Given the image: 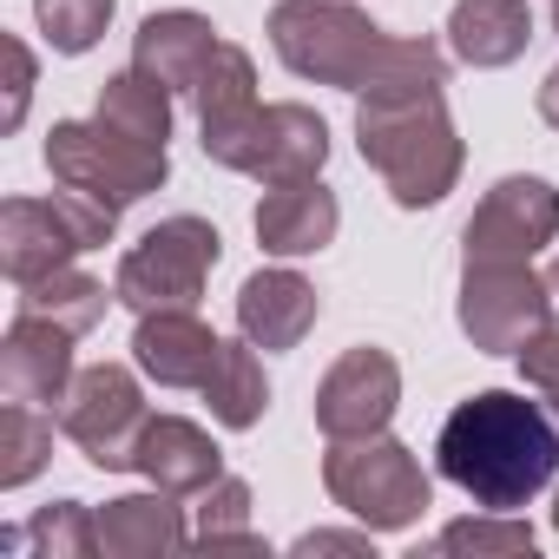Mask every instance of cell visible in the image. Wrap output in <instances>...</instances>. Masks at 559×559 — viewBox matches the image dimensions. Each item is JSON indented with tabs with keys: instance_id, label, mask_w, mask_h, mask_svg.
Masks as SVG:
<instances>
[{
	"instance_id": "31",
	"label": "cell",
	"mask_w": 559,
	"mask_h": 559,
	"mask_svg": "<svg viewBox=\"0 0 559 559\" xmlns=\"http://www.w3.org/2000/svg\"><path fill=\"white\" fill-rule=\"evenodd\" d=\"M0 53H8V119H0V126H21L27 119V99H34V53H27V40L21 34H8V40H0Z\"/></svg>"
},
{
	"instance_id": "3",
	"label": "cell",
	"mask_w": 559,
	"mask_h": 559,
	"mask_svg": "<svg viewBox=\"0 0 559 559\" xmlns=\"http://www.w3.org/2000/svg\"><path fill=\"white\" fill-rule=\"evenodd\" d=\"M270 47L297 80L362 93L389 34L362 8H349V0H276L270 8Z\"/></svg>"
},
{
	"instance_id": "9",
	"label": "cell",
	"mask_w": 559,
	"mask_h": 559,
	"mask_svg": "<svg viewBox=\"0 0 559 559\" xmlns=\"http://www.w3.org/2000/svg\"><path fill=\"white\" fill-rule=\"evenodd\" d=\"M552 323V284L533 263H467L461 270V330L480 356H520L526 336Z\"/></svg>"
},
{
	"instance_id": "37",
	"label": "cell",
	"mask_w": 559,
	"mask_h": 559,
	"mask_svg": "<svg viewBox=\"0 0 559 559\" xmlns=\"http://www.w3.org/2000/svg\"><path fill=\"white\" fill-rule=\"evenodd\" d=\"M546 408H552V415H559V395H552V402H546Z\"/></svg>"
},
{
	"instance_id": "18",
	"label": "cell",
	"mask_w": 559,
	"mask_h": 559,
	"mask_svg": "<svg viewBox=\"0 0 559 559\" xmlns=\"http://www.w3.org/2000/svg\"><path fill=\"white\" fill-rule=\"evenodd\" d=\"M139 474L165 493H204L224 474V448L185 415H152L139 435Z\"/></svg>"
},
{
	"instance_id": "11",
	"label": "cell",
	"mask_w": 559,
	"mask_h": 559,
	"mask_svg": "<svg viewBox=\"0 0 559 559\" xmlns=\"http://www.w3.org/2000/svg\"><path fill=\"white\" fill-rule=\"evenodd\" d=\"M552 237H559V185L500 178L474 204V217L461 230V250H467V263H533Z\"/></svg>"
},
{
	"instance_id": "7",
	"label": "cell",
	"mask_w": 559,
	"mask_h": 559,
	"mask_svg": "<svg viewBox=\"0 0 559 559\" xmlns=\"http://www.w3.org/2000/svg\"><path fill=\"white\" fill-rule=\"evenodd\" d=\"M119 211L93 204L86 191H53V198H8L0 204V270L27 284V276H47L60 263H73L80 250L112 243Z\"/></svg>"
},
{
	"instance_id": "21",
	"label": "cell",
	"mask_w": 559,
	"mask_h": 559,
	"mask_svg": "<svg viewBox=\"0 0 559 559\" xmlns=\"http://www.w3.org/2000/svg\"><path fill=\"white\" fill-rule=\"evenodd\" d=\"M119 290H106L99 276H80V270H47V276H27V284H14V310L21 317H47V323H60V330H73V336H86V330H99V317H106V304H112Z\"/></svg>"
},
{
	"instance_id": "34",
	"label": "cell",
	"mask_w": 559,
	"mask_h": 559,
	"mask_svg": "<svg viewBox=\"0 0 559 559\" xmlns=\"http://www.w3.org/2000/svg\"><path fill=\"white\" fill-rule=\"evenodd\" d=\"M546 284H552V304H559V257H552V270H546Z\"/></svg>"
},
{
	"instance_id": "20",
	"label": "cell",
	"mask_w": 559,
	"mask_h": 559,
	"mask_svg": "<svg viewBox=\"0 0 559 559\" xmlns=\"http://www.w3.org/2000/svg\"><path fill=\"white\" fill-rule=\"evenodd\" d=\"M191 539L185 526V507L178 493L152 487V493H126V500H106L99 507V546L112 559H152V552H178Z\"/></svg>"
},
{
	"instance_id": "1",
	"label": "cell",
	"mask_w": 559,
	"mask_h": 559,
	"mask_svg": "<svg viewBox=\"0 0 559 559\" xmlns=\"http://www.w3.org/2000/svg\"><path fill=\"white\" fill-rule=\"evenodd\" d=\"M435 461L474 507L513 513L559 474V415L513 389H480L441 421Z\"/></svg>"
},
{
	"instance_id": "16",
	"label": "cell",
	"mask_w": 559,
	"mask_h": 559,
	"mask_svg": "<svg viewBox=\"0 0 559 559\" xmlns=\"http://www.w3.org/2000/svg\"><path fill=\"white\" fill-rule=\"evenodd\" d=\"M336 224H343V211L323 178L263 185V198H257V243L270 257H310L336 237Z\"/></svg>"
},
{
	"instance_id": "2",
	"label": "cell",
	"mask_w": 559,
	"mask_h": 559,
	"mask_svg": "<svg viewBox=\"0 0 559 559\" xmlns=\"http://www.w3.org/2000/svg\"><path fill=\"white\" fill-rule=\"evenodd\" d=\"M356 145L382 171V185H389V198L402 211L441 204L454 191L461 165H467L441 86H421V93H362L356 99Z\"/></svg>"
},
{
	"instance_id": "4",
	"label": "cell",
	"mask_w": 559,
	"mask_h": 559,
	"mask_svg": "<svg viewBox=\"0 0 559 559\" xmlns=\"http://www.w3.org/2000/svg\"><path fill=\"white\" fill-rule=\"evenodd\" d=\"M323 487L330 500L362 520L369 533H402L428 513L435 487L415 461V448L389 441V435H356V441H330L323 454Z\"/></svg>"
},
{
	"instance_id": "10",
	"label": "cell",
	"mask_w": 559,
	"mask_h": 559,
	"mask_svg": "<svg viewBox=\"0 0 559 559\" xmlns=\"http://www.w3.org/2000/svg\"><path fill=\"white\" fill-rule=\"evenodd\" d=\"M145 421H152V415H145V395H139L132 369H119V362L80 369L73 389H67V402H60L67 441H73L93 467H106V474L139 467V435H145Z\"/></svg>"
},
{
	"instance_id": "29",
	"label": "cell",
	"mask_w": 559,
	"mask_h": 559,
	"mask_svg": "<svg viewBox=\"0 0 559 559\" xmlns=\"http://www.w3.org/2000/svg\"><path fill=\"white\" fill-rule=\"evenodd\" d=\"M34 21L53 53H93L112 27V0H34Z\"/></svg>"
},
{
	"instance_id": "8",
	"label": "cell",
	"mask_w": 559,
	"mask_h": 559,
	"mask_svg": "<svg viewBox=\"0 0 559 559\" xmlns=\"http://www.w3.org/2000/svg\"><path fill=\"white\" fill-rule=\"evenodd\" d=\"M198 145H204V158L224 165V171H243V178H263V185H290V178H317V171H323V158H330V126H323L310 106L284 99V106L243 112V119L224 126V132H204Z\"/></svg>"
},
{
	"instance_id": "24",
	"label": "cell",
	"mask_w": 559,
	"mask_h": 559,
	"mask_svg": "<svg viewBox=\"0 0 559 559\" xmlns=\"http://www.w3.org/2000/svg\"><path fill=\"white\" fill-rule=\"evenodd\" d=\"M191 106H198V139H204V132L237 126L243 112H257V67H250V53L224 40V47H217V60H211V67H204V80H198Z\"/></svg>"
},
{
	"instance_id": "14",
	"label": "cell",
	"mask_w": 559,
	"mask_h": 559,
	"mask_svg": "<svg viewBox=\"0 0 559 559\" xmlns=\"http://www.w3.org/2000/svg\"><path fill=\"white\" fill-rule=\"evenodd\" d=\"M132 362L158 382V389H204L224 362V343L191 317V310H152L139 317L132 336Z\"/></svg>"
},
{
	"instance_id": "26",
	"label": "cell",
	"mask_w": 559,
	"mask_h": 559,
	"mask_svg": "<svg viewBox=\"0 0 559 559\" xmlns=\"http://www.w3.org/2000/svg\"><path fill=\"white\" fill-rule=\"evenodd\" d=\"M53 454V421L34 415V402L0 408V487H27Z\"/></svg>"
},
{
	"instance_id": "33",
	"label": "cell",
	"mask_w": 559,
	"mask_h": 559,
	"mask_svg": "<svg viewBox=\"0 0 559 559\" xmlns=\"http://www.w3.org/2000/svg\"><path fill=\"white\" fill-rule=\"evenodd\" d=\"M539 119H546V126L559 132V67H552L546 80H539Z\"/></svg>"
},
{
	"instance_id": "22",
	"label": "cell",
	"mask_w": 559,
	"mask_h": 559,
	"mask_svg": "<svg viewBox=\"0 0 559 559\" xmlns=\"http://www.w3.org/2000/svg\"><path fill=\"white\" fill-rule=\"evenodd\" d=\"M99 119L119 126V132L139 139V145H165V139H171V93H165L152 73L126 67V73H112V80L99 86Z\"/></svg>"
},
{
	"instance_id": "5",
	"label": "cell",
	"mask_w": 559,
	"mask_h": 559,
	"mask_svg": "<svg viewBox=\"0 0 559 559\" xmlns=\"http://www.w3.org/2000/svg\"><path fill=\"white\" fill-rule=\"evenodd\" d=\"M47 171L73 191H86L93 204L126 211L171 178V158H165V145H139L93 112V119H60L47 132Z\"/></svg>"
},
{
	"instance_id": "6",
	"label": "cell",
	"mask_w": 559,
	"mask_h": 559,
	"mask_svg": "<svg viewBox=\"0 0 559 559\" xmlns=\"http://www.w3.org/2000/svg\"><path fill=\"white\" fill-rule=\"evenodd\" d=\"M217 250H224V237L204 217H165V224H152L119 257L112 290L139 317H152V310H191L204 297V284H211V270H217Z\"/></svg>"
},
{
	"instance_id": "30",
	"label": "cell",
	"mask_w": 559,
	"mask_h": 559,
	"mask_svg": "<svg viewBox=\"0 0 559 559\" xmlns=\"http://www.w3.org/2000/svg\"><path fill=\"white\" fill-rule=\"evenodd\" d=\"M520 376H526V389H539L546 402L559 395V323H546L539 336H526V349H520Z\"/></svg>"
},
{
	"instance_id": "36",
	"label": "cell",
	"mask_w": 559,
	"mask_h": 559,
	"mask_svg": "<svg viewBox=\"0 0 559 559\" xmlns=\"http://www.w3.org/2000/svg\"><path fill=\"white\" fill-rule=\"evenodd\" d=\"M552 526H559V493H552Z\"/></svg>"
},
{
	"instance_id": "27",
	"label": "cell",
	"mask_w": 559,
	"mask_h": 559,
	"mask_svg": "<svg viewBox=\"0 0 559 559\" xmlns=\"http://www.w3.org/2000/svg\"><path fill=\"white\" fill-rule=\"evenodd\" d=\"M27 546L40 559H93V552H106L99 546V513H86L80 500H53L27 520Z\"/></svg>"
},
{
	"instance_id": "13",
	"label": "cell",
	"mask_w": 559,
	"mask_h": 559,
	"mask_svg": "<svg viewBox=\"0 0 559 559\" xmlns=\"http://www.w3.org/2000/svg\"><path fill=\"white\" fill-rule=\"evenodd\" d=\"M0 389H8V402H67V389H73V330L14 310L8 336H0Z\"/></svg>"
},
{
	"instance_id": "12",
	"label": "cell",
	"mask_w": 559,
	"mask_h": 559,
	"mask_svg": "<svg viewBox=\"0 0 559 559\" xmlns=\"http://www.w3.org/2000/svg\"><path fill=\"white\" fill-rule=\"evenodd\" d=\"M395 402H402V369L389 349H349L323 389H317V428L330 441H356V435H382L395 421Z\"/></svg>"
},
{
	"instance_id": "15",
	"label": "cell",
	"mask_w": 559,
	"mask_h": 559,
	"mask_svg": "<svg viewBox=\"0 0 559 559\" xmlns=\"http://www.w3.org/2000/svg\"><path fill=\"white\" fill-rule=\"evenodd\" d=\"M217 27L204 21V14H185V8H171V14H145L139 21V34H132V67L139 73H152L165 93H198V80H204V67L217 60Z\"/></svg>"
},
{
	"instance_id": "32",
	"label": "cell",
	"mask_w": 559,
	"mask_h": 559,
	"mask_svg": "<svg viewBox=\"0 0 559 559\" xmlns=\"http://www.w3.org/2000/svg\"><path fill=\"white\" fill-rule=\"evenodd\" d=\"M297 552H369V539L362 533H304Z\"/></svg>"
},
{
	"instance_id": "17",
	"label": "cell",
	"mask_w": 559,
	"mask_h": 559,
	"mask_svg": "<svg viewBox=\"0 0 559 559\" xmlns=\"http://www.w3.org/2000/svg\"><path fill=\"white\" fill-rule=\"evenodd\" d=\"M317 290L304 284L297 270H257L243 276L237 290V330L257 343V349H297L310 330H317Z\"/></svg>"
},
{
	"instance_id": "23",
	"label": "cell",
	"mask_w": 559,
	"mask_h": 559,
	"mask_svg": "<svg viewBox=\"0 0 559 559\" xmlns=\"http://www.w3.org/2000/svg\"><path fill=\"white\" fill-rule=\"evenodd\" d=\"M204 402H211V415H217L224 428H237V435L263 421L270 382H263V356H257L250 336H243V343H224V362H217V376L204 382Z\"/></svg>"
},
{
	"instance_id": "25",
	"label": "cell",
	"mask_w": 559,
	"mask_h": 559,
	"mask_svg": "<svg viewBox=\"0 0 559 559\" xmlns=\"http://www.w3.org/2000/svg\"><path fill=\"white\" fill-rule=\"evenodd\" d=\"M204 552L211 546H237V552H263V539L250 533V487L217 474L204 493H198V533H191Z\"/></svg>"
},
{
	"instance_id": "28",
	"label": "cell",
	"mask_w": 559,
	"mask_h": 559,
	"mask_svg": "<svg viewBox=\"0 0 559 559\" xmlns=\"http://www.w3.org/2000/svg\"><path fill=\"white\" fill-rule=\"evenodd\" d=\"M435 552H474V559H500V552H533V526L513 513H467L454 526L435 533Z\"/></svg>"
},
{
	"instance_id": "19",
	"label": "cell",
	"mask_w": 559,
	"mask_h": 559,
	"mask_svg": "<svg viewBox=\"0 0 559 559\" xmlns=\"http://www.w3.org/2000/svg\"><path fill=\"white\" fill-rule=\"evenodd\" d=\"M533 40V8L526 0H454L448 14V47L454 60L493 73V67H513Z\"/></svg>"
},
{
	"instance_id": "35",
	"label": "cell",
	"mask_w": 559,
	"mask_h": 559,
	"mask_svg": "<svg viewBox=\"0 0 559 559\" xmlns=\"http://www.w3.org/2000/svg\"><path fill=\"white\" fill-rule=\"evenodd\" d=\"M552 34H559V0H552Z\"/></svg>"
}]
</instances>
